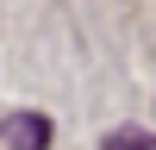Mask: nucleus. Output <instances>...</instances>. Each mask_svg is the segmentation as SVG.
I'll return each mask as SVG.
<instances>
[{
	"instance_id": "nucleus-1",
	"label": "nucleus",
	"mask_w": 156,
	"mask_h": 150,
	"mask_svg": "<svg viewBox=\"0 0 156 150\" xmlns=\"http://www.w3.org/2000/svg\"><path fill=\"white\" fill-rule=\"evenodd\" d=\"M6 144L12 150H44L50 144V119L44 112H12L6 119Z\"/></svg>"
},
{
	"instance_id": "nucleus-2",
	"label": "nucleus",
	"mask_w": 156,
	"mask_h": 150,
	"mask_svg": "<svg viewBox=\"0 0 156 150\" xmlns=\"http://www.w3.org/2000/svg\"><path fill=\"white\" fill-rule=\"evenodd\" d=\"M106 150H156V144H150L144 131H112V138H106Z\"/></svg>"
}]
</instances>
